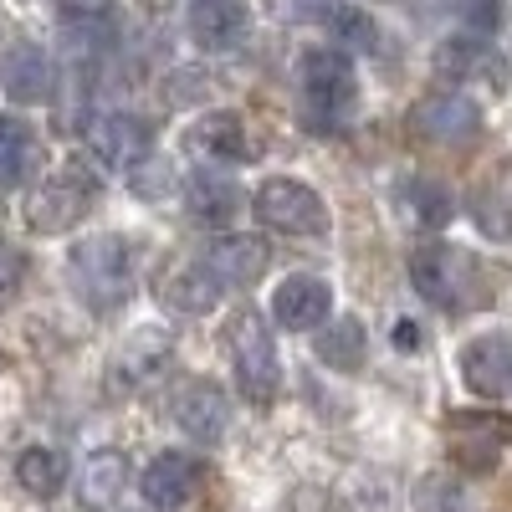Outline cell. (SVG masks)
Returning a JSON list of instances; mask_svg holds the SVG:
<instances>
[{"label": "cell", "instance_id": "obj_1", "mask_svg": "<svg viewBox=\"0 0 512 512\" xmlns=\"http://www.w3.org/2000/svg\"><path fill=\"white\" fill-rule=\"evenodd\" d=\"M67 282H72L82 308L108 318L134 297V251H128V241L113 236V231L77 241L72 256H67Z\"/></svg>", "mask_w": 512, "mask_h": 512}, {"label": "cell", "instance_id": "obj_2", "mask_svg": "<svg viewBox=\"0 0 512 512\" xmlns=\"http://www.w3.org/2000/svg\"><path fill=\"white\" fill-rule=\"evenodd\" d=\"M410 282L425 303H436L441 313H472L487 303V272L472 251L431 241L410 251Z\"/></svg>", "mask_w": 512, "mask_h": 512}, {"label": "cell", "instance_id": "obj_3", "mask_svg": "<svg viewBox=\"0 0 512 512\" xmlns=\"http://www.w3.org/2000/svg\"><path fill=\"white\" fill-rule=\"evenodd\" d=\"M226 349H231V369L241 379V395L251 405H272L277 390H282V359H277V338H272L267 318L256 313V308L231 313Z\"/></svg>", "mask_w": 512, "mask_h": 512}, {"label": "cell", "instance_id": "obj_4", "mask_svg": "<svg viewBox=\"0 0 512 512\" xmlns=\"http://www.w3.org/2000/svg\"><path fill=\"white\" fill-rule=\"evenodd\" d=\"M93 200H98V175H93L82 159H67L52 180H41V185L31 190L26 221H31V231H41V236H62V231H72L82 216H88Z\"/></svg>", "mask_w": 512, "mask_h": 512}, {"label": "cell", "instance_id": "obj_5", "mask_svg": "<svg viewBox=\"0 0 512 512\" xmlns=\"http://www.w3.org/2000/svg\"><path fill=\"white\" fill-rule=\"evenodd\" d=\"M297 77H303V108H308V123L313 128H333L338 118H344L359 98V82H354V67L349 57L338 47H313L303 52V67H297Z\"/></svg>", "mask_w": 512, "mask_h": 512}, {"label": "cell", "instance_id": "obj_6", "mask_svg": "<svg viewBox=\"0 0 512 512\" xmlns=\"http://www.w3.org/2000/svg\"><path fill=\"white\" fill-rule=\"evenodd\" d=\"M256 221L282 231V236H323L328 231V205L303 180H267L256 190Z\"/></svg>", "mask_w": 512, "mask_h": 512}, {"label": "cell", "instance_id": "obj_7", "mask_svg": "<svg viewBox=\"0 0 512 512\" xmlns=\"http://www.w3.org/2000/svg\"><path fill=\"white\" fill-rule=\"evenodd\" d=\"M456 369H461V379H466V390L482 395V400L512 395V328H502V333H477L472 344L461 349Z\"/></svg>", "mask_w": 512, "mask_h": 512}, {"label": "cell", "instance_id": "obj_8", "mask_svg": "<svg viewBox=\"0 0 512 512\" xmlns=\"http://www.w3.org/2000/svg\"><path fill=\"white\" fill-rule=\"evenodd\" d=\"M144 502L175 512V507H190L195 492L205 487V461L190 456V451H159L149 466H144Z\"/></svg>", "mask_w": 512, "mask_h": 512}, {"label": "cell", "instance_id": "obj_9", "mask_svg": "<svg viewBox=\"0 0 512 512\" xmlns=\"http://www.w3.org/2000/svg\"><path fill=\"white\" fill-rule=\"evenodd\" d=\"M410 123H415V134L431 139V144H472L482 134V108L466 93H436L410 113Z\"/></svg>", "mask_w": 512, "mask_h": 512}, {"label": "cell", "instance_id": "obj_10", "mask_svg": "<svg viewBox=\"0 0 512 512\" xmlns=\"http://www.w3.org/2000/svg\"><path fill=\"white\" fill-rule=\"evenodd\" d=\"M502 446H512V420L507 415H482V410H456L451 415V451L461 466L487 472L502 456Z\"/></svg>", "mask_w": 512, "mask_h": 512}, {"label": "cell", "instance_id": "obj_11", "mask_svg": "<svg viewBox=\"0 0 512 512\" xmlns=\"http://www.w3.org/2000/svg\"><path fill=\"white\" fill-rule=\"evenodd\" d=\"M169 410H175L180 431L200 446H216L226 436V425H231V400H226L221 384H210V379H190Z\"/></svg>", "mask_w": 512, "mask_h": 512}, {"label": "cell", "instance_id": "obj_12", "mask_svg": "<svg viewBox=\"0 0 512 512\" xmlns=\"http://www.w3.org/2000/svg\"><path fill=\"white\" fill-rule=\"evenodd\" d=\"M333 313V287L313 272H292L277 282V297H272V318L292 333H313L323 328V318Z\"/></svg>", "mask_w": 512, "mask_h": 512}, {"label": "cell", "instance_id": "obj_13", "mask_svg": "<svg viewBox=\"0 0 512 512\" xmlns=\"http://www.w3.org/2000/svg\"><path fill=\"white\" fill-rule=\"evenodd\" d=\"M88 144L113 169H139L154 149V128L144 118H134V113H108V118H98L88 128Z\"/></svg>", "mask_w": 512, "mask_h": 512}, {"label": "cell", "instance_id": "obj_14", "mask_svg": "<svg viewBox=\"0 0 512 512\" xmlns=\"http://www.w3.org/2000/svg\"><path fill=\"white\" fill-rule=\"evenodd\" d=\"M159 297L175 313H185V318H200V313H210L226 297V282L210 272V262L205 256H190V262H180V267H169L164 277H159Z\"/></svg>", "mask_w": 512, "mask_h": 512}, {"label": "cell", "instance_id": "obj_15", "mask_svg": "<svg viewBox=\"0 0 512 512\" xmlns=\"http://www.w3.org/2000/svg\"><path fill=\"white\" fill-rule=\"evenodd\" d=\"M175 359V338L164 328H139L123 338V349L113 354V379L123 390H134V384H149L154 374H164V364Z\"/></svg>", "mask_w": 512, "mask_h": 512}, {"label": "cell", "instance_id": "obj_16", "mask_svg": "<svg viewBox=\"0 0 512 512\" xmlns=\"http://www.w3.org/2000/svg\"><path fill=\"white\" fill-rule=\"evenodd\" d=\"M436 72L441 77H451V82H472V77H482L487 88H507V67L492 57V47L487 41H472V36H451V41H441L436 47Z\"/></svg>", "mask_w": 512, "mask_h": 512}, {"label": "cell", "instance_id": "obj_17", "mask_svg": "<svg viewBox=\"0 0 512 512\" xmlns=\"http://www.w3.org/2000/svg\"><path fill=\"white\" fill-rule=\"evenodd\" d=\"M190 154H200L205 164H246L251 159V139H246V123L236 113H205L190 128Z\"/></svg>", "mask_w": 512, "mask_h": 512}, {"label": "cell", "instance_id": "obj_18", "mask_svg": "<svg viewBox=\"0 0 512 512\" xmlns=\"http://www.w3.org/2000/svg\"><path fill=\"white\" fill-rule=\"evenodd\" d=\"M267 256H272L267 241H256V236H221L216 246L205 251V262L226 282V292H241V287H251L256 277L267 272Z\"/></svg>", "mask_w": 512, "mask_h": 512}, {"label": "cell", "instance_id": "obj_19", "mask_svg": "<svg viewBox=\"0 0 512 512\" xmlns=\"http://www.w3.org/2000/svg\"><path fill=\"white\" fill-rule=\"evenodd\" d=\"M246 6H236V0H195V11H190V36L200 41L205 52H231L246 41Z\"/></svg>", "mask_w": 512, "mask_h": 512}, {"label": "cell", "instance_id": "obj_20", "mask_svg": "<svg viewBox=\"0 0 512 512\" xmlns=\"http://www.w3.org/2000/svg\"><path fill=\"white\" fill-rule=\"evenodd\" d=\"M395 205H400V216H405L410 226H425V231H441V226L456 216V195H451L446 185H436V180H425V175L400 180Z\"/></svg>", "mask_w": 512, "mask_h": 512}, {"label": "cell", "instance_id": "obj_21", "mask_svg": "<svg viewBox=\"0 0 512 512\" xmlns=\"http://www.w3.org/2000/svg\"><path fill=\"white\" fill-rule=\"evenodd\" d=\"M0 82L16 103H47L52 98V62L41 47H16L0 62Z\"/></svg>", "mask_w": 512, "mask_h": 512}, {"label": "cell", "instance_id": "obj_22", "mask_svg": "<svg viewBox=\"0 0 512 512\" xmlns=\"http://www.w3.org/2000/svg\"><path fill=\"white\" fill-rule=\"evenodd\" d=\"M185 200H190V216L205 221V226H221V221H231L236 210H241L236 180H231V175H216V169H200V175H190Z\"/></svg>", "mask_w": 512, "mask_h": 512}, {"label": "cell", "instance_id": "obj_23", "mask_svg": "<svg viewBox=\"0 0 512 512\" xmlns=\"http://www.w3.org/2000/svg\"><path fill=\"white\" fill-rule=\"evenodd\" d=\"M128 487V456L123 451H93L88 461H82V482H77V497L88 507H113Z\"/></svg>", "mask_w": 512, "mask_h": 512}, {"label": "cell", "instance_id": "obj_24", "mask_svg": "<svg viewBox=\"0 0 512 512\" xmlns=\"http://www.w3.org/2000/svg\"><path fill=\"white\" fill-rule=\"evenodd\" d=\"M41 169V144H36V134L21 123V118H11V113H0V185H21V180H31Z\"/></svg>", "mask_w": 512, "mask_h": 512}, {"label": "cell", "instance_id": "obj_25", "mask_svg": "<svg viewBox=\"0 0 512 512\" xmlns=\"http://www.w3.org/2000/svg\"><path fill=\"white\" fill-rule=\"evenodd\" d=\"M318 359H323L328 369H338V374H359L364 359H369L364 323H359V318H338V323H328L323 338H318Z\"/></svg>", "mask_w": 512, "mask_h": 512}, {"label": "cell", "instance_id": "obj_26", "mask_svg": "<svg viewBox=\"0 0 512 512\" xmlns=\"http://www.w3.org/2000/svg\"><path fill=\"white\" fill-rule=\"evenodd\" d=\"M16 482H21L31 497H57L62 482H67V461H62L57 451H47V446H31V451H21V461H16Z\"/></svg>", "mask_w": 512, "mask_h": 512}, {"label": "cell", "instance_id": "obj_27", "mask_svg": "<svg viewBox=\"0 0 512 512\" xmlns=\"http://www.w3.org/2000/svg\"><path fill=\"white\" fill-rule=\"evenodd\" d=\"M328 31L344 41V47H379V31H374V21L364 16V11H354V6H338L333 16H328Z\"/></svg>", "mask_w": 512, "mask_h": 512}, {"label": "cell", "instance_id": "obj_28", "mask_svg": "<svg viewBox=\"0 0 512 512\" xmlns=\"http://www.w3.org/2000/svg\"><path fill=\"white\" fill-rule=\"evenodd\" d=\"M277 21H328L338 11V0H267Z\"/></svg>", "mask_w": 512, "mask_h": 512}, {"label": "cell", "instance_id": "obj_29", "mask_svg": "<svg viewBox=\"0 0 512 512\" xmlns=\"http://www.w3.org/2000/svg\"><path fill=\"white\" fill-rule=\"evenodd\" d=\"M456 11L466 26H477V31H497L502 21V0H456Z\"/></svg>", "mask_w": 512, "mask_h": 512}, {"label": "cell", "instance_id": "obj_30", "mask_svg": "<svg viewBox=\"0 0 512 512\" xmlns=\"http://www.w3.org/2000/svg\"><path fill=\"white\" fill-rule=\"evenodd\" d=\"M21 277H26V256L11 246V241H0V303L21 287Z\"/></svg>", "mask_w": 512, "mask_h": 512}, {"label": "cell", "instance_id": "obj_31", "mask_svg": "<svg viewBox=\"0 0 512 512\" xmlns=\"http://www.w3.org/2000/svg\"><path fill=\"white\" fill-rule=\"evenodd\" d=\"M62 11H67L72 21H77V16H82V21H93V16L103 21V16H108V0H62Z\"/></svg>", "mask_w": 512, "mask_h": 512}, {"label": "cell", "instance_id": "obj_32", "mask_svg": "<svg viewBox=\"0 0 512 512\" xmlns=\"http://www.w3.org/2000/svg\"><path fill=\"white\" fill-rule=\"evenodd\" d=\"M395 344H400V349H420L425 338L415 333V323H410V318H400V323H395Z\"/></svg>", "mask_w": 512, "mask_h": 512}]
</instances>
